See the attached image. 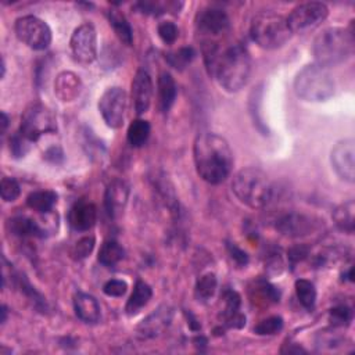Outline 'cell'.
<instances>
[{"mask_svg": "<svg viewBox=\"0 0 355 355\" xmlns=\"http://www.w3.org/2000/svg\"><path fill=\"white\" fill-rule=\"evenodd\" d=\"M203 56L208 74L226 92H239L249 82L252 57L243 45L236 43L223 50H221L219 45H210L203 48Z\"/></svg>", "mask_w": 355, "mask_h": 355, "instance_id": "6da1fadb", "label": "cell"}, {"mask_svg": "<svg viewBox=\"0 0 355 355\" xmlns=\"http://www.w3.org/2000/svg\"><path fill=\"white\" fill-rule=\"evenodd\" d=\"M196 171L210 185L222 183L232 172L233 153L227 141L216 134H201L193 148Z\"/></svg>", "mask_w": 355, "mask_h": 355, "instance_id": "7a4b0ae2", "label": "cell"}, {"mask_svg": "<svg viewBox=\"0 0 355 355\" xmlns=\"http://www.w3.org/2000/svg\"><path fill=\"white\" fill-rule=\"evenodd\" d=\"M354 21L348 30L344 28H326L314 41L312 54L321 67H336L347 61L354 53Z\"/></svg>", "mask_w": 355, "mask_h": 355, "instance_id": "3957f363", "label": "cell"}, {"mask_svg": "<svg viewBox=\"0 0 355 355\" xmlns=\"http://www.w3.org/2000/svg\"><path fill=\"white\" fill-rule=\"evenodd\" d=\"M232 192L242 204L257 210L272 201L274 185L264 171L249 167L233 176Z\"/></svg>", "mask_w": 355, "mask_h": 355, "instance_id": "277c9868", "label": "cell"}, {"mask_svg": "<svg viewBox=\"0 0 355 355\" xmlns=\"http://www.w3.org/2000/svg\"><path fill=\"white\" fill-rule=\"evenodd\" d=\"M334 88L336 85L329 71L318 64L305 65L294 79V92L305 101H326L334 94Z\"/></svg>", "mask_w": 355, "mask_h": 355, "instance_id": "5b68a950", "label": "cell"}, {"mask_svg": "<svg viewBox=\"0 0 355 355\" xmlns=\"http://www.w3.org/2000/svg\"><path fill=\"white\" fill-rule=\"evenodd\" d=\"M250 35L260 48L275 50L283 48L293 34L285 17L275 13H260L252 21Z\"/></svg>", "mask_w": 355, "mask_h": 355, "instance_id": "8992f818", "label": "cell"}, {"mask_svg": "<svg viewBox=\"0 0 355 355\" xmlns=\"http://www.w3.org/2000/svg\"><path fill=\"white\" fill-rule=\"evenodd\" d=\"M56 131V118L48 107L42 104H34L23 114L20 134L30 142H37L43 135L54 134Z\"/></svg>", "mask_w": 355, "mask_h": 355, "instance_id": "52a82bcc", "label": "cell"}, {"mask_svg": "<svg viewBox=\"0 0 355 355\" xmlns=\"http://www.w3.org/2000/svg\"><path fill=\"white\" fill-rule=\"evenodd\" d=\"M14 31L17 38L32 50H45L52 43V30L35 16H24L16 21Z\"/></svg>", "mask_w": 355, "mask_h": 355, "instance_id": "ba28073f", "label": "cell"}, {"mask_svg": "<svg viewBox=\"0 0 355 355\" xmlns=\"http://www.w3.org/2000/svg\"><path fill=\"white\" fill-rule=\"evenodd\" d=\"M329 16V9L321 2H308L293 9L286 19L292 34H304L319 27Z\"/></svg>", "mask_w": 355, "mask_h": 355, "instance_id": "9c48e42d", "label": "cell"}, {"mask_svg": "<svg viewBox=\"0 0 355 355\" xmlns=\"http://www.w3.org/2000/svg\"><path fill=\"white\" fill-rule=\"evenodd\" d=\"M99 111L105 125L111 130L121 128L127 111V93L124 89L108 88L99 100Z\"/></svg>", "mask_w": 355, "mask_h": 355, "instance_id": "30bf717a", "label": "cell"}, {"mask_svg": "<svg viewBox=\"0 0 355 355\" xmlns=\"http://www.w3.org/2000/svg\"><path fill=\"white\" fill-rule=\"evenodd\" d=\"M321 221L312 215L290 211L286 214H282L275 221V229L286 236V238H305V236L312 234L319 229Z\"/></svg>", "mask_w": 355, "mask_h": 355, "instance_id": "8fae6325", "label": "cell"}, {"mask_svg": "<svg viewBox=\"0 0 355 355\" xmlns=\"http://www.w3.org/2000/svg\"><path fill=\"white\" fill-rule=\"evenodd\" d=\"M71 52L74 59L82 64L89 65L97 57V34L92 24L79 26L71 37Z\"/></svg>", "mask_w": 355, "mask_h": 355, "instance_id": "7c38bea8", "label": "cell"}, {"mask_svg": "<svg viewBox=\"0 0 355 355\" xmlns=\"http://www.w3.org/2000/svg\"><path fill=\"white\" fill-rule=\"evenodd\" d=\"M227 14L218 8H207L197 13L196 16V30L199 35L204 38L203 42L214 41L215 38L223 35L229 30Z\"/></svg>", "mask_w": 355, "mask_h": 355, "instance_id": "4fadbf2b", "label": "cell"}, {"mask_svg": "<svg viewBox=\"0 0 355 355\" xmlns=\"http://www.w3.org/2000/svg\"><path fill=\"white\" fill-rule=\"evenodd\" d=\"M355 145L352 139L338 142L330 154V163L340 179L354 183L355 181Z\"/></svg>", "mask_w": 355, "mask_h": 355, "instance_id": "5bb4252c", "label": "cell"}, {"mask_svg": "<svg viewBox=\"0 0 355 355\" xmlns=\"http://www.w3.org/2000/svg\"><path fill=\"white\" fill-rule=\"evenodd\" d=\"M130 185L123 179H114L105 189L104 207L110 218L115 219L120 216L130 200Z\"/></svg>", "mask_w": 355, "mask_h": 355, "instance_id": "9a60e30c", "label": "cell"}, {"mask_svg": "<svg viewBox=\"0 0 355 355\" xmlns=\"http://www.w3.org/2000/svg\"><path fill=\"white\" fill-rule=\"evenodd\" d=\"M153 79L146 70H139L132 81V103L138 115L149 111L154 93Z\"/></svg>", "mask_w": 355, "mask_h": 355, "instance_id": "2e32d148", "label": "cell"}, {"mask_svg": "<svg viewBox=\"0 0 355 355\" xmlns=\"http://www.w3.org/2000/svg\"><path fill=\"white\" fill-rule=\"evenodd\" d=\"M223 310L219 315L222 323L226 327H233V329H242L246 325V316L241 312V305H242V298L238 292L234 290H225L223 296Z\"/></svg>", "mask_w": 355, "mask_h": 355, "instance_id": "e0dca14e", "label": "cell"}, {"mask_svg": "<svg viewBox=\"0 0 355 355\" xmlns=\"http://www.w3.org/2000/svg\"><path fill=\"white\" fill-rule=\"evenodd\" d=\"M96 221H97L96 205L85 200L77 201L68 212V222L71 227L77 232L90 230L96 225Z\"/></svg>", "mask_w": 355, "mask_h": 355, "instance_id": "ac0fdd59", "label": "cell"}, {"mask_svg": "<svg viewBox=\"0 0 355 355\" xmlns=\"http://www.w3.org/2000/svg\"><path fill=\"white\" fill-rule=\"evenodd\" d=\"M174 311L168 305H163L157 308L153 314H150L139 326L138 333L145 338H153L163 333L172 321Z\"/></svg>", "mask_w": 355, "mask_h": 355, "instance_id": "d6986e66", "label": "cell"}, {"mask_svg": "<svg viewBox=\"0 0 355 355\" xmlns=\"http://www.w3.org/2000/svg\"><path fill=\"white\" fill-rule=\"evenodd\" d=\"M82 90L79 77L71 71H64L57 75L54 82V93L63 103H70L78 99Z\"/></svg>", "mask_w": 355, "mask_h": 355, "instance_id": "ffe728a7", "label": "cell"}, {"mask_svg": "<svg viewBox=\"0 0 355 355\" xmlns=\"http://www.w3.org/2000/svg\"><path fill=\"white\" fill-rule=\"evenodd\" d=\"M8 227L12 234L19 236V238H45L48 233V229L39 222L23 215L9 219Z\"/></svg>", "mask_w": 355, "mask_h": 355, "instance_id": "44dd1931", "label": "cell"}, {"mask_svg": "<svg viewBox=\"0 0 355 355\" xmlns=\"http://www.w3.org/2000/svg\"><path fill=\"white\" fill-rule=\"evenodd\" d=\"M74 311L77 316L85 323H97L101 312L97 300L86 293H77L74 297Z\"/></svg>", "mask_w": 355, "mask_h": 355, "instance_id": "7402d4cb", "label": "cell"}, {"mask_svg": "<svg viewBox=\"0 0 355 355\" xmlns=\"http://www.w3.org/2000/svg\"><path fill=\"white\" fill-rule=\"evenodd\" d=\"M157 88H159V107L165 114L172 108V105L176 100L178 86H176L172 75L170 72L164 71L159 77Z\"/></svg>", "mask_w": 355, "mask_h": 355, "instance_id": "603a6c76", "label": "cell"}, {"mask_svg": "<svg viewBox=\"0 0 355 355\" xmlns=\"http://www.w3.org/2000/svg\"><path fill=\"white\" fill-rule=\"evenodd\" d=\"M152 296H153V290L152 287L143 282V281H138L135 283V287H134V292L127 303V307H125V311L130 316H134L136 314L141 312L142 308H145L149 301L152 300Z\"/></svg>", "mask_w": 355, "mask_h": 355, "instance_id": "cb8c5ba5", "label": "cell"}, {"mask_svg": "<svg viewBox=\"0 0 355 355\" xmlns=\"http://www.w3.org/2000/svg\"><path fill=\"white\" fill-rule=\"evenodd\" d=\"M108 23L112 27L115 35L124 45L131 46L134 43V31L127 17L120 10L108 12Z\"/></svg>", "mask_w": 355, "mask_h": 355, "instance_id": "d4e9b609", "label": "cell"}, {"mask_svg": "<svg viewBox=\"0 0 355 355\" xmlns=\"http://www.w3.org/2000/svg\"><path fill=\"white\" fill-rule=\"evenodd\" d=\"M57 199L59 196L53 190H37L27 197V205L39 214H49L57 204Z\"/></svg>", "mask_w": 355, "mask_h": 355, "instance_id": "484cf974", "label": "cell"}, {"mask_svg": "<svg viewBox=\"0 0 355 355\" xmlns=\"http://www.w3.org/2000/svg\"><path fill=\"white\" fill-rule=\"evenodd\" d=\"M333 221L338 230L351 234L355 227V204L354 200L344 201L333 212Z\"/></svg>", "mask_w": 355, "mask_h": 355, "instance_id": "4316f807", "label": "cell"}, {"mask_svg": "<svg viewBox=\"0 0 355 355\" xmlns=\"http://www.w3.org/2000/svg\"><path fill=\"white\" fill-rule=\"evenodd\" d=\"M125 257V252L123 246L115 241H107L103 243L97 260L104 267H115L118 263L123 261Z\"/></svg>", "mask_w": 355, "mask_h": 355, "instance_id": "83f0119b", "label": "cell"}, {"mask_svg": "<svg viewBox=\"0 0 355 355\" xmlns=\"http://www.w3.org/2000/svg\"><path fill=\"white\" fill-rule=\"evenodd\" d=\"M279 298H281L279 290L274 285H271L270 282H267V281H257L254 283L252 300L256 301L257 304L270 305V304L279 303Z\"/></svg>", "mask_w": 355, "mask_h": 355, "instance_id": "f1b7e54d", "label": "cell"}, {"mask_svg": "<svg viewBox=\"0 0 355 355\" xmlns=\"http://www.w3.org/2000/svg\"><path fill=\"white\" fill-rule=\"evenodd\" d=\"M150 131H152L150 124L148 121L138 118V120L131 123V125L128 128V132H127L128 143L132 148H142L148 142V139L150 136Z\"/></svg>", "mask_w": 355, "mask_h": 355, "instance_id": "f546056e", "label": "cell"}, {"mask_svg": "<svg viewBox=\"0 0 355 355\" xmlns=\"http://www.w3.org/2000/svg\"><path fill=\"white\" fill-rule=\"evenodd\" d=\"M216 286H218V281L216 276L211 272L204 274L203 276L199 278L196 287H194V296L200 303H208L215 292H216Z\"/></svg>", "mask_w": 355, "mask_h": 355, "instance_id": "4dcf8cb0", "label": "cell"}, {"mask_svg": "<svg viewBox=\"0 0 355 355\" xmlns=\"http://www.w3.org/2000/svg\"><path fill=\"white\" fill-rule=\"evenodd\" d=\"M296 287V294L300 301V304L307 310V311H314L315 304H316V289L312 282L307 279H298L294 285Z\"/></svg>", "mask_w": 355, "mask_h": 355, "instance_id": "1f68e13d", "label": "cell"}, {"mask_svg": "<svg viewBox=\"0 0 355 355\" xmlns=\"http://www.w3.org/2000/svg\"><path fill=\"white\" fill-rule=\"evenodd\" d=\"M183 3H176V2H139L135 5V9L139 10L143 14H150V16H160L167 12H179Z\"/></svg>", "mask_w": 355, "mask_h": 355, "instance_id": "d6a6232c", "label": "cell"}, {"mask_svg": "<svg viewBox=\"0 0 355 355\" xmlns=\"http://www.w3.org/2000/svg\"><path fill=\"white\" fill-rule=\"evenodd\" d=\"M16 286L21 290V293H24L32 303L34 305L43 311L46 310V301L45 298L35 290V287H32V285L28 282V279L23 275H16Z\"/></svg>", "mask_w": 355, "mask_h": 355, "instance_id": "836d02e7", "label": "cell"}, {"mask_svg": "<svg viewBox=\"0 0 355 355\" xmlns=\"http://www.w3.org/2000/svg\"><path fill=\"white\" fill-rule=\"evenodd\" d=\"M194 56H196V52L193 48H181L174 53H168L165 59L171 67L182 71L192 63Z\"/></svg>", "mask_w": 355, "mask_h": 355, "instance_id": "e575fe53", "label": "cell"}, {"mask_svg": "<svg viewBox=\"0 0 355 355\" xmlns=\"http://www.w3.org/2000/svg\"><path fill=\"white\" fill-rule=\"evenodd\" d=\"M283 329V319L278 315L263 319L258 325L254 326V333L258 336H274Z\"/></svg>", "mask_w": 355, "mask_h": 355, "instance_id": "d590c367", "label": "cell"}, {"mask_svg": "<svg viewBox=\"0 0 355 355\" xmlns=\"http://www.w3.org/2000/svg\"><path fill=\"white\" fill-rule=\"evenodd\" d=\"M0 193H2V199L6 203L16 201L21 194V186L20 183L10 176H5L0 183Z\"/></svg>", "mask_w": 355, "mask_h": 355, "instance_id": "8d00e7d4", "label": "cell"}, {"mask_svg": "<svg viewBox=\"0 0 355 355\" xmlns=\"http://www.w3.org/2000/svg\"><path fill=\"white\" fill-rule=\"evenodd\" d=\"M329 321L336 327L348 326L352 321V310L347 305H337L330 310Z\"/></svg>", "mask_w": 355, "mask_h": 355, "instance_id": "74e56055", "label": "cell"}, {"mask_svg": "<svg viewBox=\"0 0 355 355\" xmlns=\"http://www.w3.org/2000/svg\"><path fill=\"white\" fill-rule=\"evenodd\" d=\"M94 245H96V239L93 238V236H86V238H82L81 241H78L71 252V256L74 260H85L88 258L93 249H94Z\"/></svg>", "mask_w": 355, "mask_h": 355, "instance_id": "f35d334b", "label": "cell"}, {"mask_svg": "<svg viewBox=\"0 0 355 355\" xmlns=\"http://www.w3.org/2000/svg\"><path fill=\"white\" fill-rule=\"evenodd\" d=\"M157 32H159L160 39L165 45L175 43L178 37H179V30H178L176 24L172 23V21H163V23H160L159 27H157Z\"/></svg>", "mask_w": 355, "mask_h": 355, "instance_id": "ab89813d", "label": "cell"}, {"mask_svg": "<svg viewBox=\"0 0 355 355\" xmlns=\"http://www.w3.org/2000/svg\"><path fill=\"white\" fill-rule=\"evenodd\" d=\"M30 143L31 142L27 138H24L20 132L13 135L10 138V152L13 154V157H16V159L24 157L30 150Z\"/></svg>", "mask_w": 355, "mask_h": 355, "instance_id": "60d3db41", "label": "cell"}, {"mask_svg": "<svg viewBox=\"0 0 355 355\" xmlns=\"http://www.w3.org/2000/svg\"><path fill=\"white\" fill-rule=\"evenodd\" d=\"M83 136H85L83 148L86 149L88 154H90V157H101V154L104 153V146L93 135V132L90 130H85Z\"/></svg>", "mask_w": 355, "mask_h": 355, "instance_id": "b9f144b4", "label": "cell"}, {"mask_svg": "<svg viewBox=\"0 0 355 355\" xmlns=\"http://www.w3.org/2000/svg\"><path fill=\"white\" fill-rule=\"evenodd\" d=\"M128 290V285L120 279H111L104 283L103 293L108 297H123Z\"/></svg>", "mask_w": 355, "mask_h": 355, "instance_id": "7bdbcfd3", "label": "cell"}, {"mask_svg": "<svg viewBox=\"0 0 355 355\" xmlns=\"http://www.w3.org/2000/svg\"><path fill=\"white\" fill-rule=\"evenodd\" d=\"M226 249L227 253L230 256V258L236 263V265H239L241 268L246 267L249 264V256L245 250H242L239 246H236L234 243H226Z\"/></svg>", "mask_w": 355, "mask_h": 355, "instance_id": "ee69618b", "label": "cell"}, {"mask_svg": "<svg viewBox=\"0 0 355 355\" xmlns=\"http://www.w3.org/2000/svg\"><path fill=\"white\" fill-rule=\"evenodd\" d=\"M310 247L308 246H304V245H298V246H294L289 250L287 253V258L290 261L292 265H296L301 261H304L308 256H310Z\"/></svg>", "mask_w": 355, "mask_h": 355, "instance_id": "f6af8a7d", "label": "cell"}, {"mask_svg": "<svg viewBox=\"0 0 355 355\" xmlns=\"http://www.w3.org/2000/svg\"><path fill=\"white\" fill-rule=\"evenodd\" d=\"M45 159H46L48 161H50V163L59 164V163H61V161L64 160V153H63V150H61L60 148L53 146V148H50V149L45 153Z\"/></svg>", "mask_w": 355, "mask_h": 355, "instance_id": "bcb514c9", "label": "cell"}, {"mask_svg": "<svg viewBox=\"0 0 355 355\" xmlns=\"http://www.w3.org/2000/svg\"><path fill=\"white\" fill-rule=\"evenodd\" d=\"M8 127H9V116H8V114L3 111V112H2V132H3V134H6Z\"/></svg>", "mask_w": 355, "mask_h": 355, "instance_id": "7dc6e473", "label": "cell"}, {"mask_svg": "<svg viewBox=\"0 0 355 355\" xmlns=\"http://www.w3.org/2000/svg\"><path fill=\"white\" fill-rule=\"evenodd\" d=\"M6 321H8V307L3 305L2 307V323H6Z\"/></svg>", "mask_w": 355, "mask_h": 355, "instance_id": "c3c4849f", "label": "cell"}]
</instances>
